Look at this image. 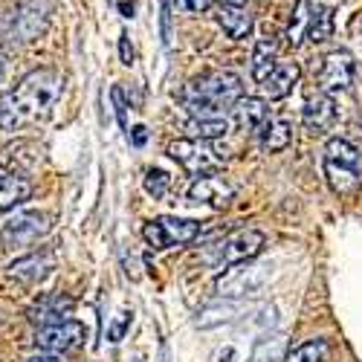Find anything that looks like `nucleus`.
Wrapping results in <instances>:
<instances>
[{"label": "nucleus", "instance_id": "14", "mask_svg": "<svg viewBox=\"0 0 362 362\" xmlns=\"http://www.w3.org/2000/svg\"><path fill=\"white\" fill-rule=\"evenodd\" d=\"M267 119H269V107L258 96H240L232 107V122L244 134H261Z\"/></svg>", "mask_w": 362, "mask_h": 362}, {"label": "nucleus", "instance_id": "30", "mask_svg": "<svg viewBox=\"0 0 362 362\" xmlns=\"http://www.w3.org/2000/svg\"><path fill=\"white\" fill-rule=\"evenodd\" d=\"M110 96H113V105H116V119H119V125L128 131V105H125L122 87H113V90H110Z\"/></svg>", "mask_w": 362, "mask_h": 362}, {"label": "nucleus", "instance_id": "6", "mask_svg": "<svg viewBox=\"0 0 362 362\" xmlns=\"http://www.w3.org/2000/svg\"><path fill=\"white\" fill-rule=\"evenodd\" d=\"M267 244V238L264 232L258 229H238L232 235H226L221 244L212 247V264L215 267H232V264H244V261H252L261 255Z\"/></svg>", "mask_w": 362, "mask_h": 362}, {"label": "nucleus", "instance_id": "24", "mask_svg": "<svg viewBox=\"0 0 362 362\" xmlns=\"http://www.w3.org/2000/svg\"><path fill=\"white\" fill-rule=\"evenodd\" d=\"M330 359V342L327 339H308V342H301L296 345L284 362H327Z\"/></svg>", "mask_w": 362, "mask_h": 362}, {"label": "nucleus", "instance_id": "34", "mask_svg": "<svg viewBox=\"0 0 362 362\" xmlns=\"http://www.w3.org/2000/svg\"><path fill=\"white\" fill-rule=\"evenodd\" d=\"M29 362H62V359H58V356H33Z\"/></svg>", "mask_w": 362, "mask_h": 362}, {"label": "nucleus", "instance_id": "33", "mask_svg": "<svg viewBox=\"0 0 362 362\" xmlns=\"http://www.w3.org/2000/svg\"><path fill=\"white\" fill-rule=\"evenodd\" d=\"M134 145H145V128L142 125L134 128Z\"/></svg>", "mask_w": 362, "mask_h": 362}, {"label": "nucleus", "instance_id": "25", "mask_svg": "<svg viewBox=\"0 0 362 362\" xmlns=\"http://www.w3.org/2000/svg\"><path fill=\"white\" fill-rule=\"evenodd\" d=\"M330 35H334V12L319 6L316 18H313V26H310V35H308V44H325Z\"/></svg>", "mask_w": 362, "mask_h": 362}, {"label": "nucleus", "instance_id": "7", "mask_svg": "<svg viewBox=\"0 0 362 362\" xmlns=\"http://www.w3.org/2000/svg\"><path fill=\"white\" fill-rule=\"evenodd\" d=\"M168 154L194 177L218 174L223 168V160L218 157V151L206 139H177L168 145Z\"/></svg>", "mask_w": 362, "mask_h": 362}, {"label": "nucleus", "instance_id": "11", "mask_svg": "<svg viewBox=\"0 0 362 362\" xmlns=\"http://www.w3.org/2000/svg\"><path fill=\"white\" fill-rule=\"evenodd\" d=\"M235 197V186L221 174H203L194 177V183L189 186V200L212 206V209H223L229 206V200Z\"/></svg>", "mask_w": 362, "mask_h": 362}, {"label": "nucleus", "instance_id": "32", "mask_svg": "<svg viewBox=\"0 0 362 362\" xmlns=\"http://www.w3.org/2000/svg\"><path fill=\"white\" fill-rule=\"evenodd\" d=\"M163 35H165V44L171 41V15H168V0H163Z\"/></svg>", "mask_w": 362, "mask_h": 362}, {"label": "nucleus", "instance_id": "27", "mask_svg": "<svg viewBox=\"0 0 362 362\" xmlns=\"http://www.w3.org/2000/svg\"><path fill=\"white\" fill-rule=\"evenodd\" d=\"M168 189H171V177L165 171H160V168L145 171V192L154 200H163L168 194Z\"/></svg>", "mask_w": 362, "mask_h": 362}, {"label": "nucleus", "instance_id": "9", "mask_svg": "<svg viewBox=\"0 0 362 362\" xmlns=\"http://www.w3.org/2000/svg\"><path fill=\"white\" fill-rule=\"evenodd\" d=\"M49 232V218L41 212H18L0 223V240L6 247H29Z\"/></svg>", "mask_w": 362, "mask_h": 362}, {"label": "nucleus", "instance_id": "26", "mask_svg": "<svg viewBox=\"0 0 362 362\" xmlns=\"http://www.w3.org/2000/svg\"><path fill=\"white\" fill-rule=\"evenodd\" d=\"M281 351H284V337H267L255 345L250 362H279Z\"/></svg>", "mask_w": 362, "mask_h": 362}, {"label": "nucleus", "instance_id": "4", "mask_svg": "<svg viewBox=\"0 0 362 362\" xmlns=\"http://www.w3.org/2000/svg\"><path fill=\"white\" fill-rule=\"evenodd\" d=\"M269 279H273V267L269 264H258L255 258L252 261H244V264H232L226 267V273L218 279V293L223 298H244V296H255L261 293Z\"/></svg>", "mask_w": 362, "mask_h": 362}, {"label": "nucleus", "instance_id": "1", "mask_svg": "<svg viewBox=\"0 0 362 362\" xmlns=\"http://www.w3.org/2000/svg\"><path fill=\"white\" fill-rule=\"evenodd\" d=\"M64 93V78L49 67L26 73L12 90L0 96V131H21L44 122Z\"/></svg>", "mask_w": 362, "mask_h": 362}, {"label": "nucleus", "instance_id": "5", "mask_svg": "<svg viewBox=\"0 0 362 362\" xmlns=\"http://www.w3.org/2000/svg\"><path fill=\"white\" fill-rule=\"evenodd\" d=\"M197 235H200V223L197 221H186V218H157V221H148L142 226L145 244L154 247V250L186 247Z\"/></svg>", "mask_w": 362, "mask_h": 362}, {"label": "nucleus", "instance_id": "3", "mask_svg": "<svg viewBox=\"0 0 362 362\" xmlns=\"http://www.w3.org/2000/svg\"><path fill=\"white\" fill-rule=\"evenodd\" d=\"M325 177L339 197H354L362 186V154L348 139H327L325 145Z\"/></svg>", "mask_w": 362, "mask_h": 362}, {"label": "nucleus", "instance_id": "20", "mask_svg": "<svg viewBox=\"0 0 362 362\" xmlns=\"http://www.w3.org/2000/svg\"><path fill=\"white\" fill-rule=\"evenodd\" d=\"M258 139H261L264 151H269V154H279V151H284L293 142V128H290L287 119H273V116H269L267 125L258 134Z\"/></svg>", "mask_w": 362, "mask_h": 362}, {"label": "nucleus", "instance_id": "13", "mask_svg": "<svg viewBox=\"0 0 362 362\" xmlns=\"http://www.w3.org/2000/svg\"><path fill=\"white\" fill-rule=\"evenodd\" d=\"M44 29H47V9L41 0H26V4L21 6L15 23H12V35L18 41H35L44 35Z\"/></svg>", "mask_w": 362, "mask_h": 362}, {"label": "nucleus", "instance_id": "18", "mask_svg": "<svg viewBox=\"0 0 362 362\" xmlns=\"http://www.w3.org/2000/svg\"><path fill=\"white\" fill-rule=\"evenodd\" d=\"M218 23H221V29L232 38V41H244V38H250V33H252V15H250V9H244V6H229V4H221V9H218Z\"/></svg>", "mask_w": 362, "mask_h": 362}, {"label": "nucleus", "instance_id": "17", "mask_svg": "<svg viewBox=\"0 0 362 362\" xmlns=\"http://www.w3.org/2000/svg\"><path fill=\"white\" fill-rule=\"evenodd\" d=\"M316 4L313 0H296V9L290 15V23H287V44L290 47H301L308 44V35H310V26H313V18H316Z\"/></svg>", "mask_w": 362, "mask_h": 362}, {"label": "nucleus", "instance_id": "21", "mask_svg": "<svg viewBox=\"0 0 362 362\" xmlns=\"http://www.w3.org/2000/svg\"><path fill=\"white\" fill-rule=\"evenodd\" d=\"M279 64V44L276 38H261L255 44V52H252V78L261 84L269 73L276 70Z\"/></svg>", "mask_w": 362, "mask_h": 362}, {"label": "nucleus", "instance_id": "10", "mask_svg": "<svg viewBox=\"0 0 362 362\" xmlns=\"http://www.w3.org/2000/svg\"><path fill=\"white\" fill-rule=\"evenodd\" d=\"M87 337V330L81 322H73V319H64V322H58V325H47L38 330V337H35V345L47 354H67L73 348H78Z\"/></svg>", "mask_w": 362, "mask_h": 362}, {"label": "nucleus", "instance_id": "35", "mask_svg": "<svg viewBox=\"0 0 362 362\" xmlns=\"http://www.w3.org/2000/svg\"><path fill=\"white\" fill-rule=\"evenodd\" d=\"M4 70H6V64H4V55H0V78H4Z\"/></svg>", "mask_w": 362, "mask_h": 362}, {"label": "nucleus", "instance_id": "31", "mask_svg": "<svg viewBox=\"0 0 362 362\" xmlns=\"http://www.w3.org/2000/svg\"><path fill=\"white\" fill-rule=\"evenodd\" d=\"M119 55H122V64H134V47H131V41H128V35H122L119 38Z\"/></svg>", "mask_w": 362, "mask_h": 362}, {"label": "nucleus", "instance_id": "12", "mask_svg": "<svg viewBox=\"0 0 362 362\" xmlns=\"http://www.w3.org/2000/svg\"><path fill=\"white\" fill-rule=\"evenodd\" d=\"M337 102L334 96H327V93H316L305 102V107H301V122H305V128L310 134H327L330 128L337 125Z\"/></svg>", "mask_w": 362, "mask_h": 362}, {"label": "nucleus", "instance_id": "22", "mask_svg": "<svg viewBox=\"0 0 362 362\" xmlns=\"http://www.w3.org/2000/svg\"><path fill=\"white\" fill-rule=\"evenodd\" d=\"M73 310V298H62V296H49L44 301H38V308H33V322L47 325H58L64 322V316Z\"/></svg>", "mask_w": 362, "mask_h": 362}, {"label": "nucleus", "instance_id": "15", "mask_svg": "<svg viewBox=\"0 0 362 362\" xmlns=\"http://www.w3.org/2000/svg\"><path fill=\"white\" fill-rule=\"evenodd\" d=\"M52 267H55V255L44 250V252H33V255L15 261L9 267V276L23 281V284H38L52 273Z\"/></svg>", "mask_w": 362, "mask_h": 362}, {"label": "nucleus", "instance_id": "19", "mask_svg": "<svg viewBox=\"0 0 362 362\" xmlns=\"http://www.w3.org/2000/svg\"><path fill=\"white\" fill-rule=\"evenodd\" d=\"M33 197V183L18 174H0V212L21 206L23 200Z\"/></svg>", "mask_w": 362, "mask_h": 362}, {"label": "nucleus", "instance_id": "28", "mask_svg": "<svg viewBox=\"0 0 362 362\" xmlns=\"http://www.w3.org/2000/svg\"><path fill=\"white\" fill-rule=\"evenodd\" d=\"M215 4L212 0H174V9L180 12V15H206L209 9H212Z\"/></svg>", "mask_w": 362, "mask_h": 362}, {"label": "nucleus", "instance_id": "2", "mask_svg": "<svg viewBox=\"0 0 362 362\" xmlns=\"http://www.w3.org/2000/svg\"><path fill=\"white\" fill-rule=\"evenodd\" d=\"M244 96V81L232 70H206L180 90V105L192 119H221Z\"/></svg>", "mask_w": 362, "mask_h": 362}, {"label": "nucleus", "instance_id": "29", "mask_svg": "<svg viewBox=\"0 0 362 362\" xmlns=\"http://www.w3.org/2000/svg\"><path fill=\"white\" fill-rule=\"evenodd\" d=\"M131 319H134V313L131 310H122V313H119V319L110 325V330H107V339L110 342H119V339H122L125 337V330L131 327Z\"/></svg>", "mask_w": 362, "mask_h": 362}, {"label": "nucleus", "instance_id": "23", "mask_svg": "<svg viewBox=\"0 0 362 362\" xmlns=\"http://www.w3.org/2000/svg\"><path fill=\"white\" fill-rule=\"evenodd\" d=\"M189 139H206V142H212V139H221L229 134V119L221 116V119H189Z\"/></svg>", "mask_w": 362, "mask_h": 362}, {"label": "nucleus", "instance_id": "16", "mask_svg": "<svg viewBox=\"0 0 362 362\" xmlns=\"http://www.w3.org/2000/svg\"><path fill=\"white\" fill-rule=\"evenodd\" d=\"M298 76H301V70H298V64H276V70L269 73L264 81H261V90H264V96L269 99V102H279V99H287L290 93H293V87L298 84Z\"/></svg>", "mask_w": 362, "mask_h": 362}, {"label": "nucleus", "instance_id": "8", "mask_svg": "<svg viewBox=\"0 0 362 362\" xmlns=\"http://www.w3.org/2000/svg\"><path fill=\"white\" fill-rule=\"evenodd\" d=\"M356 78V62L348 49H334L322 58L319 64V73H316V84H319V93H327V96H337V93H345L351 90Z\"/></svg>", "mask_w": 362, "mask_h": 362}]
</instances>
